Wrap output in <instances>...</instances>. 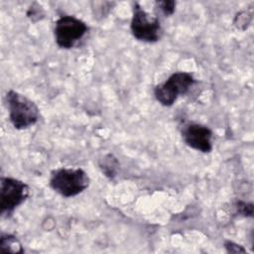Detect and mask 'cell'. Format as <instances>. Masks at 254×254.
<instances>
[{"instance_id": "5b68a950", "label": "cell", "mask_w": 254, "mask_h": 254, "mask_svg": "<svg viewBox=\"0 0 254 254\" xmlns=\"http://www.w3.org/2000/svg\"><path fill=\"white\" fill-rule=\"evenodd\" d=\"M87 31L88 27L83 21L74 16L64 15L55 23V41L62 49H71Z\"/></svg>"}, {"instance_id": "4fadbf2b", "label": "cell", "mask_w": 254, "mask_h": 254, "mask_svg": "<svg viewBox=\"0 0 254 254\" xmlns=\"http://www.w3.org/2000/svg\"><path fill=\"white\" fill-rule=\"evenodd\" d=\"M224 246H225L227 252H230V253H245V249L242 246H240V245H238V244H236L232 241H225Z\"/></svg>"}, {"instance_id": "6da1fadb", "label": "cell", "mask_w": 254, "mask_h": 254, "mask_svg": "<svg viewBox=\"0 0 254 254\" xmlns=\"http://www.w3.org/2000/svg\"><path fill=\"white\" fill-rule=\"evenodd\" d=\"M90 183L88 175L80 168H60L51 173V188L64 197H71L85 190Z\"/></svg>"}, {"instance_id": "52a82bcc", "label": "cell", "mask_w": 254, "mask_h": 254, "mask_svg": "<svg viewBox=\"0 0 254 254\" xmlns=\"http://www.w3.org/2000/svg\"><path fill=\"white\" fill-rule=\"evenodd\" d=\"M184 142L193 150L209 153L212 150V131L198 123H189L182 129Z\"/></svg>"}, {"instance_id": "30bf717a", "label": "cell", "mask_w": 254, "mask_h": 254, "mask_svg": "<svg viewBox=\"0 0 254 254\" xmlns=\"http://www.w3.org/2000/svg\"><path fill=\"white\" fill-rule=\"evenodd\" d=\"M156 4L165 16H171L175 12V9H176V2L175 1H172V0L157 1Z\"/></svg>"}, {"instance_id": "ba28073f", "label": "cell", "mask_w": 254, "mask_h": 254, "mask_svg": "<svg viewBox=\"0 0 254 254\" xmlns=\"http://www.w3.org/2000/svg\"><path fill=\"white\" fill-rule=\"evenodd\" d=\"M0 248L2 252L9 253H22L24 250L22 248L21 242L11 234L2 235L0 239Z\"/></svg>"}, {"instance_id": "3957f363", "label": "cell", "mask_w": 254, "mask_h": 254, "mask_svg": "<svg viewBox=\"0 0 254 254\" xmlns=\"http://www.w3.org/2000/svg\"><path fill=\"white\" fill-rule=\"evenodd\" d=\"M195 83L193 75L186 71H178L168 77L166 81L156 85L154 95L163 106H172L180 95L186 94Z\"/></svg>"}, {"instance_id": "9c48e42d", "label": "cell", "mask_w": 254, "mask_h": 254, "mask_svg": "<svg viewBox=\"0 0 254 254\" xmlns=\"http://www.w3.org/2000/svg\"><path fill=\"white\" fill-rule=\"evenodd\" d=\"M99 166H100V169H101L102 173L106 177L112 179L117 174V171H118V168H119V163L113 155L108 154V155H105L101 159V161L99 163Z\"/></svg>"}, {"instance_id": "277c9868", "label": "cell", "mask_w": 254, "mask_h": 254, "mask_svg": "<svg viewBox=\"0 0 254 254\" xmlns=\"http://www.w3.org/2000/svg\"><path fill=\"white\" fill-rule=\"evenodd\" d=\"M130 29L133 37L145 43H155L161 37V25L157 17L150 15L138 3L133 6Z\"/></svg>"}, {"instance_id": "7c38bea8", "label": "cell", "mask_w": 254, "mask_h": 254, "mask_svg": "<svg viewBox=\"0 0 254 254\" xmlns=\"http://www.w3.org/2000/svg\"><path fill=\"white\" fill-rule=\"evenodd\" d=\"M236 207H237L238 213H240L244 216H252V214H253V204L252 203L238 201L236 203Z\"/></svg>"}, {"instance_id": "7a4b0ae2", "label": "cell", "mask_w": 254, "mask_h": 254, "mask_svg": "<svg viewBox=\"0 0 254 254\" xmlns=\"http://www.w3.org/2000/svg\"><path fill=\"white\" fill-rule=\"evenodd\" d=\"M6 102L10 122L15 129H26L38 122L40 110L36 103L25 95L9 90L6 94Z\"/></svg>"}, {"instance_id": "8fae6325", "label": "cell", "mask_w": 254, "mask_h": 254, "mask_svg": "<svg viewBox=\"0 0 254 254\" xmlns=\"http://www.w3.org/2000/svg\"><path fill=\"white\" fill-rule=\"evenodd\" d=\"M250 22H251V14H248L247 12L238 13L234 20L235 26L242 30H244L249 25Z\"/></svg>"}, {"instance_id": "8992f818", "label": "cell", "mask_w": 254, "mask_h": 254, "mask_svg": "<svg viewBox=\"0 0 254 254\" xmlns=\"http://www.w3.org/2000/svg\"><path fill=\"white\" fill-rule=\"evenodd\" d=\"M30 190L26 183L10 178H1L0 208L2 214H11L29 196Z\"/></svg>"}]
</instances>
